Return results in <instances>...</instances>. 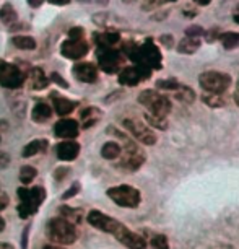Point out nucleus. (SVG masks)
Listing matches in <instances>:
<instances>
[{
  "label": "nucleus",
  "mask_w": 239,
  "mask_h": 249,
  "mask_svg": "<svg viewBox=\"0 0 239 249\" xmlns=\"http://www.w3.org/2000/svg\"><path fill=\"white\" fill-rule=\"evenodd\" d=\"M86 222L90 223L93 228L100 230L102 233L112 234L117 241L122 243L124 246L129 249H145L147 248V241H145L138 233L130 231L124 223L117 222L116 218L100 212V210H91V212L86 215Z\"/></svg>",
  "instance_id": "nucleus-1"
},
{
  "label": "nucleus",
  "mask_w": 239,
  "mask_h": 249,
  "mask_svg": "<svg viewBox=\"0 0 239 249\" xmlns=\"http://www.w3.org/2000/svg\"><path fill=\"white\" fill-rule=\"evenodd\" d=\"M107 132L120 137V140L124 142V148H122V152H120L119 166L127 171H137L138 168H142V164L145 163V160H147V155H145L143 150L138 148L137 143L132 142L127 135H124L122 132H119V130L111 127V129H107Z\"/></svg>",
  "instance_id": "nucleus-2"
},
{
  "label": "nucleus",
  "mask_w": 239,
  "mask_h": 249,
  "mask_svg": "<svg viewBox=\"0 0 239 249\" xmlns=\"http://www.w3.org/2000/svg\"><path fill=\"white\" fill-rule=\"evenodd\" d=\"M46 234H48L49 241L59 244V246H70L78 238L77 227L62 217H54L49 220L46 225Z\"/></svg>",
  "instance_id": "nucleus-3"
},
{
  "label": "nucleus",
  "mask_w": 239,
  "mask_h": 249,
  "mask_svg": "<svg viewBox=\"0 0 239 249\" xmlns=\"http://www.w3.org/2000/svg\"><path fill=\"white\" fill-rule=\"evenodd\" d=\"M18 204L17 210L18 215L21 218H28L31 215H34L39 207L43 205V202L46 200V189L43 186H34V187H20L18 189Z\"/></svg>",
  "instance_id": "nucleus-4"
},
{
  "label": "nucleus",
  "mask_w": 239,
  "mask_h": 249,
  "mask_svg": "<svg viewBox=\"0 0 239 249\" xmlns=\"http://www.w3.org/2000/svg\"><path fill=\"white\" fill-rule=\"evenodd\" d=\"M106 194L114 204H117L119 207H124V209H137L140 205V202H142L140 191L129 184L109 187V189L106 191Z\"/></svg>",
  "instance_id": "nucleus-5"
},
{
  "label": "nucleus",
  "mask_w": 239,
  "mask_h": 249,
  "mask_svg": "<svg viewBox=\"0 0 239 249\" xmlns=\"http://www.w3.org/2000/svg\"><path fill=\"white\" fill-rule=\"evenodd\" d=\"M138 103L143 105L154 116L166 117L171 111V101L166 96L159 95L158 91L145 90L138 95Z\"/></svg>",
  "instance_id": "nucleus-6"
},
{
  "label": "nucleus",
  "mask_w": 239,
  "mask_h": 249,
  "mask_svg": "<svg viewBox=\"0 0 239 249\" xmlns=\"http://www.w3.org/2000/svg\"><path fill=\"white\" fill-rule=\"evenodd\" d=\"M199 83L207 93H217V95H222V93L229 87V83H231V77L223 72H213V70H210V72H204L200 75Z\"/></svg>",
  "instance_id": "nucleus-7"
},
{
  "label": "nucleus",
  "mask_w": 239,
  "mask_h": 249,
  "mask_svg": "<svg viewBox=\"0 0 239 249\" xmlns=\"http://www.w3.org/2000/svg\"><path fill=\"white\" fill-rule=\"evenodd\" d=\"M25 83V73L7 60H0V87L8 90H17Z\"/></svg>",
  "instance_id": "nucleus-8"
},
{
  "label": "nucleus",
  "mask_w": 239,
  "mask_h": 249,
  "mask_svg": "<svg viewBox=\"0 0 239 249\" xmlns=\"http://www.w3.org/2000/svg\"><path fill=\"white\" fill-rule=\"evenodd\" d=\"M122 125L132 134V137L135 140H138L140 143H143V145L156 143V135H154V132L148 127V125L142 124V122H138L135 119H124Z\"/></svg>",
  "instance_id": "nucleus-9"
},
{
  "label": "nucleus",
  "mask_w": 239,
  "mask_h": 249,
  "mask_svg": "<svg viewBox=\"0 0 239 249\" xmlns=\"http://www.w3.org/2000/svg\"><path fill=\"white\" fill-rule=\"evenodd\" d=\"M98 60L100 67L106 73H116L120 65V55L114 48H100L98 49Z\"/></svg>",
  "instance_id": "nucleus-10"
},
{
  "label": "nucleus",
  "mask_w": 239,
  "mask_h": 249,
  "mask_svg": "<svg viewBox=\"0 0 239 249\" xmlns=\"http://www.w3.org/2000/svg\"><path fill=\"white\" fill-rule=\"evenodd\" d=\"M88 49H90V48H88V44L83 39H78V41L68 39V41H65V43L62 44L60 53H62L64 57L77 60V59L85 57V55L88 54Z\"/></svg>",
  "instance_id": "nucleus-11"
},
{
  "label": "nucleus",
  "mask_w": 239,
  "mask_h": 249,
  "mask_svg": "<svg viewBox=\"0 0 239 249\" xmlns=\"http://www.w3.org/2000/svg\"><path fill=\"white\" fill-rule=\"evenodd\" d=\"M80 127L78 122L73 119H68V117H64L59 122H55L54 125V134L57 135L59 139H65V140H72L78 135Z\"/></svg>",
  "instance_id": "nucleus-12"
},
{
  "label": "nucleus",
  "mask_w": 239,
  "mask_h": 249,
  "mask_svg": "<svg viewBox=\"0 0 239 249\" xmlns=\"http://www.w3.org/2000/svg\"><path fill=\"white\" fill-rule=\"evenodd\" d=\"M55 155L62 161H72L80 155V143L75 140H64L55 145Z\"/></svg>",
  "instance_id": "nucleus-13"
},
{
  "label": "nucleus",
  "mask_w": 239,
  "mask_h": 249,
  "mask_svg": "<svg viewBox=\"0 0 239 249\" xmlns=\"http://www.w3.org/2000/svg\"><path fill=\"white\" fill-rule=\"evenodd\" d=\"M73 75L83 83H93L98 78V69L90 62H78L73 65Z\"/></svg>",
  "instance_id": "nucleus-14"
},
{
  "label": "nucleus",
  "mask_w": 239,
  "mask_h": 249,
  "mask_svg": "<svg viewBox=\"0 0 239 249\" xmlns=\"http://www.w3.org/2000/svg\"><path fill=\"white\" fill-rule=\"evenodd\" d=\"M140 80H143L142 72L138 67H127L119 73V83L125 87H135L140 83Z\"/></svg>",
  "instance_id": "nucleus-15"
},
{
  "label": "nucleus",
  "mask_w": 239,
  "mask_h": 249,
  "mask_svg": "<svg viewBox=\"0 0 239 249\" xmlns=\"http://www.w3.org/2000/svg\"><path fill=\"white\" fill-rule=\"evenodd\" d=\"M52 105H54V111L55 114L59 116H68L70 112H73L75 107L78 106L77 101H72V100H67V98H62V96H54L52 95Z\"/></svg>",
  "instance_id": "nucleus-16"
},
{
  "label": "nucleus",
  "mask_w": 239,
  "mask_h": 249,
  "mask_svg": "<svg viewBox=\"0 0 239 249\" xmlns=\"http://www.w3.org/2000/svg\"><path fill=\"white\" fill-rule=\"evenodd\" d=\"M28 77H30V85L33 90H44V88H48L49 85V78L46 77L44 70L39 67L31 69Z\"/></svg>",
  "instance_id": "nucleus-17"
},
{
  "label": "nucleus",
  "mask_w": 239,
  "mask_h": 249,
  "mask_svg": "<svg viewBox=\"0 0 239 249\" xmlns=\"http://www.w3.org/2000/svg\"><path fill=\"white\" fill-rule=\"evenodd\" d=\"M48 145H49V142L46 139H34V140H31L30 143L25 145L21 157L23 158H30V157H34V155H37V153H43V152H46Z\"/></svg>",
  "instance_id": "nucleus-18"
},
{
  "label": "nucleus",
  "mask_w": 239,
  "mask_h": 249,
  "mask_svg": "<svg viewBox=\"0 0 239 249\" xmlns=\"http://www.w3.org/2000/svg\"><path fill=\"white\" fill-rule=\"evenodd\" d=\"M31 117L37 124H43V122L49 121L51 117H52V109H51V106H48L46 103H36L31 111Z\"/></svg>",
  "instance_id": "nucleus-19"
},
{
  "label": "nucleus",
  "mask_w": 239,
  "mask_h": 249,
  "mask_svg": "<svg viewBox=\"0 0 239 249\" xmlns=\"http://www.w3.org/2000/svg\"><path fill=\"white\" fill-rule=\"evenodd\" d=\"M199 48H200V39L194 36H186L184 39L177 44V51H179L181 54H194Z\"/></svg>",
  "instance_id": "nucleus-20"
},
{
  "label": "nucleus",
  "mask_w": 239,
  "mask_h": 249,
  "mask_svg": "<svg viewBox=\"0 0 239 249\" xmlns=\"http://www.w3.org/2000/svg\"><path fill=\"white\" fill-rule=\"evenodd\" d=\"M59 213H60V217L65 218V220H68V222H72L73 225L82 223V220H83L82 209H72V207L62 205L59 209Z\"/></svg>",
  "instance_id": "nucleus-21"
},
{
  "label": "nucleus",
  "mask_w": 239,
  "mask_h": 249,
  "mask_svg": "<svg viewBox=\"0 0 239 249\" xmlns=\"http://www.w3.org/2000/svg\"><path fill=\"white\" fill-rule=\"evenodd\" d=\"M120 152H122V148H120V145L116 143V142H106L101 147V157L106 158V160H116V158H119L120 157Z\"/></svg>",
  "instance_id": "nucleus-22"
},
{
  "label": "nucleus",
  "mask_w": 239,
  "mask_h": 249,
  "mask_svg": "<svg viewBox=\"0 0 239 249\" xmlns=\"http://www.w3.org/2000/svg\"><path fill=\"white\" fill-rule=\"evenodd\" d=\"M17 20H18V15H17L15 8H13L10 3H5V5L0 8V21L5 26L13 25V23H17Z\"/></svg>",
  "instance_id": "nucleus-23"
},
{
  "label": "nucleus",
  "mask_w": 239,
  "mask_h": 249,
  "mask_svg": "<svg viewBox=\"0 0 239 249\" xmlns=\"http://www.w3.org/2000/svg\"><path fill=\"white\" fill-rule=\"evenodd\" d=\"M100 117H101V111L98 109V107H86V109L82 112L83 127H85V129L91 127L93 124H96Z\"/></svg>",
  "instance_id": "nucleus-24"
},
{
  "label": "nucleus",
  "mask_w": 239,
  "mask_h": 249,
  "mask_svg": "<svg viewBox=\"0 0 239 249\" xmlns=\"http://www.w3.org/2000/svg\"><path fill=\"white\" fill-rule=\"evenodd\" d=\"M12 43L17 49H21V51H33L36 48V41H34V37H31V36H23V35L15 36L12 39Z\"/></svg>",
  "instance_id": "nucleus-25"
},
{
  "label": "nucleus",
  "mask_w": 239,
  "mask_h": 249,
  "mask_svg": "<svg viewBox=\"0 0 239 249\" xmlns=\"http://www.w3.org/2000/svg\"><path fill=\"white\" fill-rule=\"evenodd\" d=\"M95 39L100 48H112L119 41V35L117 33H101V35L95 36Z\"/></svg>",
  "instance_id": "nucleus-26"
},
{
  "label": "nucleus",
  "mask_w": 239,
  "mask_h": 249,
  "mask_svg": "<svg viewBox=\"0 0 239 249\" xmlns=\"http://www.w3.org/2000/svg\"><path fill=\"white\" fill-rule=\"evenodd\" d=\"M222 44L226 49H234L239 46V33H224L222 36Z\"/></svg>",
  "instance_id": "nucleus-27"
},
{
  "label": "nucleus",
  "mask_w": 239,
  "mask_h": 249,
  "mask_svg": "<svg viewBox=\"0 0 239 249\" xmlns=\"http://www.w3.org/2000/svg\"><path fill=\"white\" fill-rule=\"evenodd\" d=\"M202 101L205 105H208L210 107H222L224 106V100L217 93H205L202 95Z\"/></svg>",
  "instance_id": "nucleus-28"
},
{
  "label": "nucleus",
  "mask_w": 239,
  "mask_h": 249,
  "mask_svg": "<svg viewBox=\"0 0 239 249\" xmlns=\"http://www.w3.org/2000/svg\"><path fill=\"white\" fill-rule=\"evenodd\" d=\"M145 119H147L148 125H152V127H156V129H161V130L168 129V121H166V117L154 116V114H145Z\"/></svg>",
  "instance_id": "nucleus-29"
},
{
  "label": "nucleus",
  "mask_w": 239,
  "mask_h": 249,
  "mask_svg": "<svg viewBox=\"0 0 239 249\" xmlns=\"http://www.w3.org/2000/svg\"><path fill=\"white\" fill-rule=\"evenodd\" d=\"M36 176H37V171H36V168H33V166H23L20 170V181L23 184H30Z\"/></svg>",
  "instance_id": "nucleus-30"
},
{
  "label": "nucleus",
  "mask_w": 239,
  "mask_h": 249,
  "mask_svg": "<svg viewBox=\"0 0 239 249\" xmlns=\"http://www.w3.org/2000/svg\"><path fill=\"white\" fill-rule=\"evenodd\" d=\"M176 96H177V100H181L182 103H192L195 100V93L190 90V88H187V87H179L176 90Z\"/></svg>",
  "instance_id": "nucleus-31"
},
{
  "label": "nucleus",
  "mask_w": 239,
  "mask_h": 249,
  "mask_svg": "<svg viewBox=\"0 0 239 249\" xmlns=\"http://www.w3.org/2000/svg\"><path fill=\"white\" fill-rule=\"evenodd\" d=\"M150 244H152L153 249H170V241H168L165 234H154L150 239Z\"/></svg>",
  "instance_id": "nucleus-32"
},
{
  "label": "nucleus",
  "mask_w": 239,
  "mask_h": 249,
  "mask_svg": "<svg viewBox=\"0 0 239 249\" xmlns=\"http://www.w3.org/2000/svg\"><path fill=\"white\" fill-rule=\"evenodd\" d=\"M156 87L161 88V90H177L181 85L176 82V80H158Z\"/></svg>",
  "instance_id": "nucleus-33"
},
{
  "label": "nucleus",
  "mask_w": 239,
  "mask_h": 249,
  "mask_svg": "<svg viewBox=\"0 0 239 249\" xmlns=\"http://www.w3.org/2000/svg\"><path fill=\"white\" fill-rule=\"evenodd\" d=\"M80 189H82V186H80V182H73V184L68 187V191H67V192H64V194H62V200H68V199H72V197H75V196L78 194Z\"/></svg>",
  "instance_id": "nucleus-34"
},
{
  "label": "nucleus",
  "mask_w": 239,
  "mask_h": 249,
  "mask_svg": "<svg viewBox=\"0 0 239 249\" xmlns=\"http://www.w3.org/2000/svg\"><path fill=\"white\" fill-rule=\"evenodd\" d=\"M83 28H72V30L68 31V39L72 41H78V39H83Z\"/></svg>",
  "instance_id": "nucleus-35"
},
{
  "label": "nucleus",
  "mask_w": 239,
  "mask_h": 249,
  "mask_svg": "<svg viewBox=\"0 0 239 249\" xmlns=\"http://www.w3.org/2000/svg\"><path fill=\"white\" fill-rule=\"evenodd\" d=\"M170 2H176V0H145L143 7L150 8V7H156V5H163V3H170Z\"/></svg>",
  "instance_id": "nucleus-36"
},
{
  "label": "nucleus",
  "mask_w": 239,
  "mask_h": 249,
  "mask_svg": "<svg viewBox=\"0 0 239 249\" xmlns=\"http://www.w3.org/2000/svg\"><path fill=\"white\" fill-rule=\"evenodd\" d=\"M8 204H10V197H8L5 192L0 191V212H2V210H5L8 207Z\"/></svg>",
  "instance_id": "nucleus-37"
},
{
  "label": "nucleus",
  "mask_w": 239,
  "mask_h": 249,
  "mask_svg": "<svg viewBox=\"0 0 239 249\" xmlns=\"http://www.w3.org/2000/svg\"><path fill=\"white\" fill-rule=\"evenodd\" d=\"M186 33H187V36L199 37V36H202V35H204V30H202V28H199V26H190Z\"/></svg>",
  "instance_id": "nucleus-38"
},
{
  "label": "nucleus",
  "mask_w": 239,
  "mask_h": 249,
  "mask_svg": "<svg viewBox=\"0 0 239 249\" xmlns=\"http://www.w3.org/2000/svg\"><path fill=\"white\" fill-rule=\"evenodd\" d=\"M67 175H68V168H59V170L54 171V178L57 181H62Z\"/></svg>",
  "instance_id": "nucleus-39"
},
{
  "label": "nucleus",
  "mask_w": 239,
  "mask_h": 249,
  "mask_svg": "<svg viewBox=\"0 0 239 249\" xmlns=\"http://www.w3.org/2000/svg\"><path fill=\"white\" fill-rule=\"evenodd\" d=\"M51 78H52V80H54V82H57V83H59V85H60V87H62V88H68V83H67V82H65V80H64L62 77H60V75H59V73H52V77H51Z\"/></svg>",
  "instance_id": "nucleus-40"
},
{
  "label": "nucleus",
  "mask_w": 239,
  "mask_h": 249,
  "mask_svg": "<svg viewBox=\"0 0 239 249\" xmlns=\"http://www.w3.org/2000/svg\"><path fill=\"white\" fill-rule=\"evenodd\" d=\"M8 163H10V158H8V155L3 153V152H0V168H5Z\"/></svg>",
  "instance_id": "nucleus-41"
},
{
  "label": "nucleus",
  "mask_w": 239,
  "mask_h": 249,
  "mask_svg": "<svg viewBox=\"0 0 239 249\" xmlns=\"http://www.w3.org/2000/svg\"><path fill=\"white\" fill-rule=\"evenodd\" d=\"M28 236H30V228H25V231H23V238H21V248L26 249L28 248Z\"/></svg>",
  "instance_id": "nucleus-42"
},
{
  "label": "nucleus",
  "mask_w": 239,
  "mask_h": 249,
  "mask_svg": "<svg viewBox=\"0 0 239 249\" xmlns=\"http://www.w3.org/2000/svg\"><path fill=\"white\" fill-rule=\"evenodd\" d=\"M44 2H46V0H28V3H30V7H33V8L41 7Z\"/></svg>",
  "instance_id": "nucleus-43"
},
{
  "label": "nucleus",
  "mask_w": 239,
  "mask_h": 249,
  "mask_svg": "<svg viewBox=\"0 0 239 249\" xmlns=\"http://www.w3.org/2000/svg\"><path fill=\"white\" fill-rule=\"evenodd\" d=\"M46 2L49 3H54V5H67L70 0H46Z\"/></svg>",
  "instance_id": "nucleus-44"
},
{
  "label": "nucleus",
  "mask_w": 239,
  "mask_h": 249,
  "mask_svg": "<svg viewBox=\"0 0 239 249\" xmlns=\"http://www.w3.org/2000/svg\"><path fill=\"white\" fill-rule=\"evenodd\" d=\"M0 249H15L10 243H0Z\"/></svg>",
  "instance_id": "nucleus-45"
},
{
  "label": "nucleus",
  "mask_w": 239,
  "mask_h": 249,
  "mask_svg": "<svg viewBox=\"0 0 239 249\" xmlns=\"http://www.w3.org/2000/svg\"><path fill=\"white\" fill-rule=\"evenodd\" d=\"M43 249H65V248L57 246V244H48V246H44Z\"/></svg>",
  "instance_id": "nucleus-46"
},
{
  "label": "nucleus",
  "mask_w": 239,
  "mask_h": 249,
  "mask_svg": "<svg viewBox=\"0 0 239 249\" xmlns=\"http://www.w3.org/2000/svg\"><path fill=\"white\" fill-rule=\"evenodd\" d=\"M195 3H199V5H208L212 0H194Z\"/></svg>",
  "instance_id": "nucleus-47"
},
{
  "label": "nucleus",
  "mask_w": 239,
  "mask_h": 249,
  "mask_svg": "<svg viewBox=\"0 0 239 249\" xmlns=\"http://www.w3.org/2000/svg\"><path fill=\"white\" fill-rule=\"evenodd\" d=\"M7 127H8V122H7V121H0V129L5 130Z\"/></svg>",
  "instance_id": "nucleus-48"
},
{
  "label": "nucleus",
  "mask_w": 239,
  "mask_h": 249,
  "mask_svg": "<svg viewBox=\"0 0 239 249\" xmlns=\"http://www.w3.org/2000/svg\"><path fill=\"white\" fill-rule=\"evenodd\" d=\"M3 230H5V220L0 217V231H3Z\"/></svg>",
  "instance_id": "nucleus-49"
},
{
  "label": "nucleus",
  "mask_w": 239,
  "mask_h": 249,
  "mask_svg": "<svg viewBox=\"0 0 239 249\" xmlns=\"http://www.w3.org/2000/svg\"><path fill=\"white\" fill-rule=\"evenodd\" d=\"M98 3H100V5H107V3L111 2V0H96Z\"/></svg>",
  "instance_id": "nucleus-50"
},
{
  "label": "nucleus",
  "mask_w": 239,
  "mask_h": 249,
  "mask_svg": "<svg viewBox=\"0 0 239 249\" xmlns=\"http://www.w3.org/2000/svg\"><path fill=\"white\" fill-rule=\"evenodd\" d=\"M234 101H236V105L239 106V93H238V91L234 93Z\"/></svg>",
  "instance_id": "nucleus-51"
},
{
  "label": "nucleus",
  "mask_w": 239,
  "mask_h": 249,
  "mask_svg": "<svg viewBox=\"0 0 239 249\" xmlns=\"http://www.w3.org/2000/svg\"><path fill=\"white\" fill-rule=\"evenodd\" d=\"M234 21L239 23V15H234Z\"/></svg>",
  "instance_id": "nucleus-52"
},
{
  "label": "nucleus",
  "mask_w": 239,
  "mask_h": 249,
  "mask_svg": "<svg viewBox=\"0 0 239 249\" xmlns=\"http://www.w3.org/2000/svg\"><path fill=\"white\" fill-rule=\"evenodd\" d=\"M125 3H132V2H135V0H124Z\"/></svg>",
  "instance_id": "nucleus-53"
},
{
  "label": "nucleus",
  "mask_w": 239,
  "mask_h": 249,
  "mask_svg": "<svg viewBox=\"0 0 239 249\" xmlns=\"http://www.w3.org/2000/svg\"><path fill=\"white\" fill-rule=\"evenodd\" d=\"M238 93H239V80H238V90H236Z\"/></svg>",
  "instance_id": "nucleus-54"
}]
</instances>
